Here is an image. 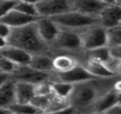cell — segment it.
<instances>
[{
	"mask_svg": "<svg viewBox=\"0 0 121 114\" xmlns=\"http://www.w3.org/2000/svg\"><path fill=\"white\" fill-rule=\"evenodd\" d=\"M111 55L113 61H121V46L111 47Z\"/></svg>",
	"mask_w": 121,
	"mask_h": 114,
	"instance_id": "83f0119b",
	"label": "cell"
},
{
	"mask_svg": "<svg viewBox=\"0 0 121 114\" xmlns=\"http://www.w3.org/2000/svg\"><path fill=\"white\" fill-rule=\"evenodd\" d=\"M18 66L16 64H14L13 62H11L9 59L0 55V74L6 75V76H12L14 74V72L17 69Z\"/></svg>",
	"mask_w": 121,
	"mask_h": 114,
	"instance_id": "d4e9b609",
	"label": "cell"
},
{
	"mask_svg": "<svg viewBox=\"0 0 121 114\" xmlns=\"http://www.w3.org/2000/svg\"><path fill=\"white\" fill-rule=\"evenodd\" d=\"M16 102L15 81L9 78L0 87V108L11 109V107H13Z\"/></svg>",
	"mask_w": 121,
	"mask_h": 114,
	"instance_id": "2e32d148",
	"label": "cell"
},
{
	"mask_svg": "<svg viewBox=\"0 0 121 114\" xmlns=\"http://www.w3.org/2000/svg\"><path fill=\"white\" fill-rule=\"evenodd\" d=\"M99 25L106 30L121 26V8L116 1H108L105 9L99 15Z\"/></svg>",
	"mask_w": 121,
	"mask_h": 114,
	"instance_id": "9c48e42d",
	"label": "cell"
},
{
	"mask_svg": "<svg viewBox=\"0 0 121 114\" xmlns=\"http://www.w3.org/2000/svg\"><path fill=\"white\" fill-rule=\"evenodd\" d=\"M11 31H12V29L9 26H6L5 23L0 21V37L4 38V40H8V37L11 34Z\"/></svg>",
	"mask_w": 121,
	"mask_h": 114,
	"instance_id": "4316f807",
	"label": "cell"
},
{
	"mask_svg": "<svg viewBox=\"0 0 121 114\" xmlns=\"http://www.w3.org/2000/svg\"><path fill=\"white\" fill-rule=\"evenodd\" d=\"M52 55H32L29 65L33 69L47 74H53Z\"/></svg>",
	"mask_w": 121,
	"mask_h": 114,
	"instance_id": "d6986e66",
	"label": "cell"
},
{
	"mask_svg": "<svg viewBox=\"0 0 121 114\" xmlns=\"http://www.w3.org/2000/svg\"><path fill=\"white\" fill-rule=\"evenodd\" d=\"M118 104V94L113 90H108L105 94H103L94 105L91 111H99V112L107 113L113 107Z\"/></svg>",
	"mask_w": 121,
	"mask_h": 114,
	"instance_id": "e0dca14e",
	"label": "cell"
},
{
	"mask_svg": "<svg viewBox=\"0 0 121 114\" xmlns=\"http://www.w3.org/2000/svg\"><path fill=\"white\" fill-rule=\"evenodd\" d=\"M113 90L116 92L117 94H121V79L117 80L116 82H114L113 84Z\"/></svg>",
	"mask_w": 121,
	"mask_h": 114,
	"instance_id": "1f68e13d",
	"label": "cell"
},
{
	"mask_svg": "<svg viewBox=\"0 0 121 114\" xmlns=\"http://www.w3.org/2000/svg\"><path fill=\"white\" fill-rule=\"evenodd\" d=\"M85 55H86L85 58L99 60V61L104 62L106 64H111L113 62V59H112V55H111V50H109L108 46L97 48V49H94V50L85 51Z\"/></svg>",
	"mask_w": 121,
	"mask_h": 114,
	"instance_id": "44dd1931",
	"label": "cell"
},
{
	"mask_svg": "<svg viewBox=\"0 0 121 114\" xmlns=\"http://www.w3.org/2000/svg\"><path fill=\"white\" fill-rule=\"evenodd\" d=\"M10 78L9 76H6V75H3V74H0V87H1L2 84H3L4 82H5L8 79Z\"/></svg>",
	"mask_w": 121,
	"mask_h": 114,
	"instance_id": "d6a6232c",
	"label": "cell"
},
{
	"mask_svg": "<svg viewBox=\"0 0 121 114\" xmlns=\"http://www.w3.org/2000/svg\"><path fill=\"white\" fill-rule=\"evenodd\" d=\"M114 65H111L112 69L115 72V74H119L121 75V61H113Z\"/></svg>",
	"mask_w": 121,
	"mask_h": 114,
	"instance_id": "f546056e",
	"label": "cell"
},
{
	"mask_svg": "<svg viewBox=\"0 0 121 114\" xmlns=\"http://www.w3.org/2000/svg\"><path fill=\"white\" fill-rule=\"evenodd\" d=\"M107 114H121V105L117 104L115 107H113V108L107 112Z\"/></svg>",
	"mask_w": 121,
	"mask_h": 114,
	"instance_id": "4dcf8cb0",
	"label": "cell"
},
{
	"mask_svg": "<svg viewBox=\"0 0 121 114\" xmlns=\"http://www.w3.org/2000/svg\"><path fill=\"white\" fill-rule=\"evenodd\" d=\"M12 114H14V113H12Z\"/></svg>",
	"mask_w": 121,
	"mask_h": 114,
	"instance_id": "60d3db41",
	"label": "cell"
},
{
	"mask_svg": "<svg viewBox=\"0 0 121 114\" xmlns=\"http://www.w3.org/2000/svg\"><path fill=\"white\" fill-rule=\"evenodd\" d=\"M107 46H121V26L107 30Z\"/></svg>",
	"mask_w": 121,
	"mask_h": 114,
	"instance_id": "cb8c5ba5",
	"label": "cell"
},
{
	"mask_svg": "<svg viewBox=\"0 0 121 114\" xmlns=\"http://www.w3.org/2000/svg\"><path fill=\"white\" fill-rule=\"evenodd\" d=\"M118 105H121V94H118Z\"/></svg>",
	"mask_w": 121,
	"mask_h": 114,
	"instance_id": "8d00e7d4",
	"label": "cell"
},
{
	"mask_svg": "<svg viewBox=\"0 0 121 114\" xmlns=\"http://www.w3.org/2000/svg\"><path fill=\"white\" fill-rule=\"evenodd\" d=\"M37 19L38 18H35V17L27 16V15L22 14V13L18 12L17 10L13 9L11 12H9L2 18L1 23H5L11 29H16V28H21L27 25H30V23H35Z\"/></svg>",
	"mask_w": 121,
	"mask_h": 114,
	"instance_id": "9a60e30c",
	"label": "cell"
},
{
	"mask_svg": "<svg viewBox=\"0 0 121 114\" xmlns=\"http://www.w3.org/2000/svg\"><path fill=\"white\" fill-rule=\"evenodd\" d=\"M35 23L12 29L10 36L6 40L8 45L17 47L31 55H52L51 48L40 37Z\"/></svg>",
	"mask_w": 121,
	"mask_h": 114,
	"instance_id": "6da1fadb",
	"label": "cell"
},
{
	"mask_svg": "<svg viewBox=\"0 0 121 114\" xmlns=\"http://www.w3.org/2000/svg\"><path fill=\"white\" fill-rule=\"evenodd\" d=\"M78 64L80 63L77 58L71 55L70 53H55L53 55L52 59L53 74H65L73 69Z\"/></svg>",
	"mask_w": 121,
	"mask_h": 114,
	"instance_id": "4fadbf2b",
	"label": "cell"
},
{
	"mask_svg": "<svg viewBox=\"0 0 121 114\" xmlns=\"http://www.w3.org/2000/svg\"><path fill=\"white\" fill-rule=\"evenodd\" d=\"M15 10L27 16L35 17L39 18L37 14V9H36V2H30V1H16L15 4Z\"/></svg>",
	"mask_w": 121,
	"mask_h": 114,
	"instance_id": "7402d4cb",
	"label": "cell"
},
{
	"mask_svg": "<svg viewBox=\"0 0 121 114\" xmlns=\"http://www.w3.org/2000/svg\"><path fill=\"white\" fill-rule=\"evenodd\" d=\"M74 113H77V111L71 106H68L64 109H60V110H57V111H53V112H49L46 114H74Z\"/></svg>",
	"mask_w": 121,
	"mask_h": 114,
	"instance_id": "f1b7e54d",
	"label": "cell"
},
{
	"mask_svg": "<svg viewBox=\"0 0 121 114\" xmlns=\"http://www.w3.org/2000/svg\"><path fill=\"white\" fill-rule=\"evenodd\" d=\"M35 2L38 17L53 18L73 10L72 0H42Z\"/></svg>",
	"mask_w": 121,
	"mask_h": 114,
	"instance_id": "8992f818",
	"label": "cell"
},
{
	"mask_svg": "<svg viewBox=\"0 0 121 114\" xmlns=\"http://www.w3.org/2000/svg\"><path fill=\"white\" fill-rule=\"evenodd\" d=\"M85 114H107L105 112H99V111H90L88 113H85Z\"/></svg>",
	"mask_w": 121,
	"mask_h": 114,
	"instance_id": "d590c367",
	"label": "cell"
},
{
	"mask_svg": "<svg viewBox=\"0 0 121 114\" xmlns=\"http://www.w3.org/2000/svg\"><path fill=\"white\" fill-rule=\"evenodd\" d=\"M74 114H79V113H74Z\"/></svg>",
	"mask_w": 121,
	"mask_h": 114,
	"instance_id": "ab89813d",
	"label": "cell"
},
{
	"mask_svg": "<svg viewBox=\"0 0 121 114\" xmlns=\"http://www.w3.org/2000/svg\"><path fill=\"white\" fill-rule=\"evenodd\" d=\"M10 110L14 114H38V113H43V112H40L37 108H35L32 104H18V102H16L13 107H11Z\"/></svg>",
	"mask_w": 121,
	"mask_h": 114,
	"instance_id": "603a6c76",
	"label": "cell"
},
{
	"mask_svg": "<svg viewBox=\"0 0 121 114\" xmlns=\"http://www.w3.org/2000/svg\"><path fill=\"white\" fill-rule=\"evenodd\" d=\"M107 3L108 1L102 0H72V6L74 11L95 17H99Z\"/></svg>",
	"mask_w": 121,
	"mask_h": 114,
	"instance_id": "8fae6325",
	"label": "cell"
},
{
	"mask_svg": "<svg viewBox=\"0 0 121 114\" xmlns=\"http://www.w3.org/2000/svg\"><path fill=\"white\" fill-rule=\"evenodd\" d=\"M38 114H45V113H38Z\"/></svg>",
	"mask_w": 121,
	"mask_h": 114,
	"instance_id": "f35d334b",
	"label": "cell"
},
{
	"mask_svg": "<svg viewBox=\"0 0 121 114\" xmlns=\"http://www.w3.org/2000/svg\"><path fill=\"white\" fill-rule=\"evenodd\" d=\"M6 45H8V42H6V40H4V38L0 37V50H1L2 48H4Z\"/></svg>",
	"mask_w": 121,
	"mask_h": 114,
	"instance_id": "836d02e7",
	"label": "cell"
},
{
	"mask_svg": "<svg viewBox=\"0 0 121 114\" xmlns=\"http://www.w3.org/2000/svg\"><path fill=\"white\" fill-rule=\"evenodd\" d=\"M83 65L96 79H108L116 75L109 64L101 62L99 60L85 58V62Z\"/></svg>",
	"mask_w": 121,
	"mask_h": 114,
	"instance_id": "7c38bea8",
	"label": "cell"
},
{
	"mask_svg": "<svg viewBox=\"0 0 121 114\" xmlns=\"http://www.w3.org/2000/svg\"><path fill=\"white\" fill-rule=\"evenodd\" d=\"M51 19L59 26L60 29L73 30V31H82L86 28L99 23V17L88 16L74 10L69 11L60 16L53 17Z\"/></svg>",
	"mask_w": 121,
	"mask_h": 114,
	"instance_id": "3957f363",
	"label": "cell"
},
{
	"mask_svg": "<svg viewBox=\"0 0 121 114\" xmlns=\"http://www.w3.org/2000/svg\"><path fill=\"white\" fill-rule=\"evenodd\" d=\"M16 100L18 104H31L35 98V85L26 82H15Z\"/></svg>",
	"mask_w": 121,
	"mask_h": 114,
	"instance_id": "ac0fdd59",
	"label": "cell"
},
{
	"mask_svg": "<svg viewBox=\"0 0 121 114\" xmlns=\"http://www.w3.org/2000/svg\"><path fill=\"white\" fill-rule=\"evenodd\" d=\"M16 1H6V0H0V21L9 12L15 8Z\"/></svg>",
	"mask_w": 121,
	"mask_h": 114,
	"instance_id": "484cf974",
	"label": "cell"
},
{
	"mask_svg": "<svg viewBox=\"0 0 121 114\" xmlns=\"http://www.w3.org/2000/svg\"><path fill=\"white\" fill-rule=\"evenodd\" d=\"M102 95L100 79H92L73 85L72 93L69 97V104L77 113L81 114L82 111H85L83 113L85 114L91 111L94 105Z\"/></svg>",
	"mask_w": 121,
	"mask_h": 114,
	"instance_id": "7a4b0ae2",
	"label": "cell"
},
{
	"mask_svg": "<svg viewBox=\"0 0 121 114\" xmlns=\"http://www.w3.org/2000/svg\"><path fill=\"white\" fill-rule=\"evenodd\" d=\"M73 90V85L62 81H51V91L57 97L63 99H68Z\"/></svg>",
	"mask_w": 121,
	"mask_h": 114,
	"instance_id": "ffe728a7",
	"label": "cell"
},
{
	"mask_svg": "<svg viewBox=\"0 0 121 114\" xmlns=\"http://www.w3.org/2000/svg\"><path fill=\"white\" fill-rule=\"evenodd\" d=\"M0 114H12V111H11L10 109L0 108Z\"/></svg>",
	"mask_w": 121,
	"mask_h": 114,
	"instance_id": "e575fe53",
	"label": "cell"
},
{
	"mask_svg": "<svg viewBox=\"0 0 121 114\" xmlns=\"http://www.w3.org/2000/svg\"><path fill=\"white\" fill-rule=\"evenodd\" d=\"M116 3H117L118 5H119L120 8H121V0H118V1H116Z\"/></svg>",
	"mask_w": 121,
	"mask_h": 114,
	"instance_id": "74e56055",
	"label": "cell"
},
{
	"mask_svg": "<svg viewBox=\"0 0 121 114\" xmlns=\"http://www.w3.org/2000/svg\"><path fill=\"white\" fill-rule=\"evenodd\" d=\"M83 49L80 31L60 29V33L53 44L51 45L52 55L55 53H69L71 51H79Z\"/></svg>",
	"mask_w": 121,
	"mask_h": 114,
	"instance_id": "277c9868",
	"label": "cell"
},
{
	"mask_svg": "<svg viewBox=\"0 0 121 114\" xmlns=\"http://www.w3.org/2000/svg\"><path fill=\"white\" fill-rule=\"evenodd\" d=\"M35 23L40 37L51 48V45L53 44L60 33V29L59 26L51 18H46V17H39Z\"/></svg>",
	"mask_w": 121,
	"mask_h": 114,
	"instance_id": "30bf717a",
	"label": "cell"
},
{
	"mask_svg": "<svg viewBox=\"0 0 121 114\" xmlns=\"http://www.w3.org/2000/svg\"><path fill=\"white\" fill-rule=\"evenodd\" d=\"M53 74H47V73H42L35 70L31 67L30 65L26 66H18L17 69L14 72L10 78L14 80L15 82H26L30 84L37 85L40 83L48 82L52 80Z\"/></svg>",
	"mask_w": 121,
	"mask_h": 114,
	"instance_id": "52a82bcc",
	"label": "cell"
},
{
	"mask_svg": "<svg viewBox=\"0 0 121 114\" xmlns=\"http://www.w3.org/2000/svg\"><path fill=\"white\" fill-rule=\"evenodd\" d=\"M0 55L9 59L11 62L16 64L17 66H26L29 65L31 61L32 55H29L28 52L17 48V47L6 45L4 48L0 50Z\"/></svg>",
	"mask_w": 121,
	"mask_h": 114,
	"instance_id": "5bb4252c",
	"label": "cell"
},
{
	"mask_svg": "<svg viewBox=\"0 0 121 114\" xmlns=\"http://www.w3.org/2000/svg\"><path fill=\"white\" fill-rule=\"evenodd\" d=\"M83 50L89 51L107 46V30L102 26L95 25L80 31Z\"/></svg>",
	"mask_w": 121,
	"mask_h": 114,
	"instance_id": "5b68a950",
	"label": "cell"
},
{
	"mask_svg": "<svg viewBox=\"0 0 121 114\" xmlns=\"http://www.w3.org/2000/svg\"><path fill=\"white\" fill-rule=\"evenodd\" d=\"M92 79H96L90 75V73L85 68L83 64H78L73 69L69 70V72L65 73V74H53L52 75V80L51 81H62V82H66L69 84H79V83L85 82V81H89Z\"/></svg>",
	"mask_w": 121,
	"mask_h": 114,
	"instance_id": "ba28073f",
	"label": "cell"
}]
</instances>
